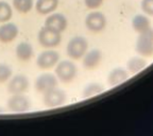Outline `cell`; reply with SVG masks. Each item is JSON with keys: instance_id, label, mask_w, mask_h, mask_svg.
Wrapping results in <instances>:
<instances>
[{"instance_id": "cell-1", "label": "cell", "mask_w": 153, "mask_h": 136, "mask_svg": "<svg viewBox=\"0 0 153 136\" xmlns=\"http://www.w3.org/2000/svg\"><path fill=\"white\" fill-rule=\"evenodd\" d=\"M78 68L71 61H61L55 66V76L63 83H69L76 77Z\"/></svg>"}, {"instance_id": "cell-2", "label": "cell", "mask_w": 153, "mask_h": 136, "mask_svg": "<svg viewBox=\"0 0 153 136\" xmlns=\"http://www.w3.org/2000/svg\"><path fill=\"white\" fill-rule=\"evenodd\" d=\"M88 43L82 36H74L68 42L66 47L67 55L72 60H80L87 52Z\"/></svg>"}, {"instance_id": "cell-3", "label": "cell", "mask_w": 153, "mask_h": 136, "mask_svg": "<svg viewBox=\"0 0 153 136\" xmlns=\"http://www.w3.org/2000/svg\"><path fill=\"white\" fill-rule=\"evenodd\" d=\"M37 41L39 43V45L43 46L46 49H52L60 45L62 42V36L61 33L50 30V29L42 28L37 34Z\"/></svg>"}, {"instance_id": "cell-4", "label": "cell", "mask_w": 153, "mask_h": 136, "mask_svg": "<svg viewBox=\"0 0 153 136\" xmlns=\"http://www.w3.org/2000/svg\"><path fill=\"white\" fill-rule=\"evenodd\" d=\"M135 49L137 53L143 56L153 55V29L150 28L149 30L139 34Z\"/></svg>"}, {"instance_id": "cell-5", "label": "cell", "mask_w": 153, "mask_h": 136, "mask_svg": "<svg viewBox=\"0 0 153 136\" xmlns=\"http://www.w3.org/2000/svg\"><path fill=\"white\" fill-rule=\"evenodd\" d=\"M59 62H60V54L53 49H47L39 53L36 57V65L38 68L43 70L51 69L56 66Z\"/></svg>"}, {"instance_id": "cell-6", "label": "cell", "mask_w": 153, "mask_h": 136, "mask_svg": "<svg viewBox=\"0 0 153 136\" xmlns=\"http://www.w3.org/2000/svg\"><path fill=\"white\" fill-rule=\"evenodd\" d=\"M7 108L12 113H25L31 108V101L24 94L12 95L7 101Z\"/></svg>"}, {"instance_id": "cell-7", "label": "cell", "mask_w": 153, "mask_h": 136, "mask_svg": "<svg viewBox=\"0 0 153 136\" xmlns=\"http://www.w3.org/2000/svg\"><path fill=\"white\" fill-rule=\"evenodd\" d=\"M30 81L26 74H17L12 76L7 83V91L11 95H17V94H25L29 89Z\"/></svg>"}, {"instance_id": "cell-8", "label": "cell", "mask_w": 153, "mask_h": 136, "mask_svg": "<svg viewBox=\"0 0 153 136\" xmlns=\"http://www.w3.org/2000/svg\"><path fill=\"white\" fill-rule=\"evenodd\" d=\"M57 78L55 74H49V72H45V74H42L36 78L35 83V89L37 93L39 94H45L47 91H51L52 88L57 87Z\"/></svg>"}, {"instance_id": "cell-9", "label": "cell", "mask_w": 153, "mask_h": 136, "mask_svg": "<svg viewBox=\"0 0 153 136\" xmlns=\"http://www.w3.org/2000/svg\"><path fill=\"white\" fill-rule=\"evenodd\" d=\"M67 100V95L61 88H52L51 91L44 94L43 102L47 108H57L62 106Z\"/></svg>"}, {"instance_id": "cell-10", "label": "cell", "mask_w": 153, "mask_h": 136, "mask_svg": "<svg viewBox=\"0 0 153 136\" xmlns=\"http://www.w3.org/2000/svg\"><path fill=\"white\" fill-rule=\"evenodd\" d=\"M85 26L91 32H100L106 26V17L101 12H91L86 16Z\"/></svg>"}, {"instance_id": "cell-11", "label": "cell", "mask_w": 153, "mask_h": 136, "mask_svg": "<svg viewBox=\"0 0 153 136\" xmlns=\"http://www.w3.org/2000/svg\"><path fill=\"white\" fill-rule=\"evenodd\" d=\"M67 25V18L61 13H51L45 20V27L50 30L57 32V33H62L66 30Z\"/></svg>"}, {"instance_id": "cell-12", "label": "cell", "mask_w": 153, "mask_h": 136, "mask_svg": "<svg viewBox=\"0 0 153 136\" xmlns=\"http://www.w3.org/2000/svg\"><path fill=\"white\" fill-rule=\"evenodd\" d=\"M19 29L14 22H3L0 26V43L9 44L18 36Z\"/></svg>"}, {"instance_id": "cell-13", "label": "cell", "mask_w": 153, "mask_h": 136, "mask_svg": "<svg viewBox=\"0 0 153 136\" xmlns=\"http://www.w3.org/2000/svg\"><path fill=\"white\" fill-rule=\"evenodd\" d=\"M102 60V52L99 49H91L83 56V66L86 69H95Z\"/></svg>"}, {"instance_id": "cell-14", "label": "cell", "mask_w": 153, "mask_h": 136, "mask_svg": "<svg viewBox=\"0 0 153 136\" xmlns=\"http://www.w3.org/2000/svg\"><path fill=\"white\" fill-rule=\"evenodd\" d=\"M16 57L22 62H28L33 57L34 49L33 46L28 42H20L15 49Z\"/></svg>"}, {"instance_id": "cell-15", "label": "cell", "mask_w": 153, "mask_h": 136, "mask_svg": "<svg viewBox=\"0 0 153 136\" xmlns=\"http://www.w3.org/2000/svg\"><path fill=\"white\" fill-rule=\"evenodd\" d=\"M129 79V72L121 67L114 68L108 76V84L110 86H117Z\"/></svg>"}, {"instance_id": "cell-16", "label": "cell", "mask_w": 153, "mask_h": 136, "mask_svg": "<svg viewBox=\"0 0 153 136\" xmlns=\"http://www.w3.org/2000/svg\"><path fill=\"white\" fill-rule=\"evenodd\" d=\"M59 0H37L35 3V10L38 14L49 15L56 10Z\"/></svg>"}, {"instance_id": "cell-17", "label": "cell", "mask_w": 153, "mask_h": 136, "mask_svg": "<svg viewBox=\"0 0 153 136\" xmlns=\"http://www.w3.org/2000/svg\"><path fill=\"white\" fill-rule=\"evenodd\" d=\"M132 27L134 31L140 34L150 29V20L145 15H136L132 20Z\"/></svg>"}, {"instance_id": "cell-18", "label": "cell", "mask_w": 153, "mask_h": 136, "mask_svg": "<svg viewBox=\"0 0 153 136\" xmlns=\"http://www.w3.org/2000/svg\"><path fill=\"white\" fill-rule=\"evenodd\" d=\"M147 66V61L140 56H133L127 62V68L131 74H136L145 69Z\"/></svg>"}, {"instance_id": "cell-19", "label": "cell", "mask_w": 153, "mask_h": 136, "mask_svg": "<svg viewBox=\"0 0 153 136\" xmlns=\"http://www.w3.org/2000/svg\"><path fill=\"white\" fill-rule=\"evenodd\" d=\"M103 91H104V86L102 84L98 83V82H91V83H88L83 88L82 96L84 98H91V97L97 96L99 94L103 93Z\"/></svg>"}, {"instance_id": "cell-20", "label": "cell", "mask_w": 153, "mask_h": 136, "mask_svg": "<svg viewBox=\"0 0 153 136\" xmlns=\"http://www.w3.org/2000/svg\"><path fill=\"white\" fill-rule=\"evenodd\" d=\"M33 0H13V7L20 14H27L33 9Z\"/></svg>"}, {"instance_id": "cell-21", "label": "cell", "mask_w": 153, "mask_h": 136, "mask_svg": "<svg viewBox=\"0 0 153 136\" xmlns=\"http://www.w3.org/2000/svg\"><path fill=\"white\" fill-rule=\"evenodd\" d=\"M13 16V9L7 1H0V22H7Z\"/></svg>"}, {"instance_id": "cell-22", "label": "cell", "mask_w": 153, "mask_h": 136, "mask_svg": "<svg viewBox=\"0 0 153 136\" xmlns=\"http://www.w3.org/2000/svg\"><path fill=\"white\" fill-rule=\"evenodd\" d=\"M13 76L12 68L5 63H0V83H5Z\"/></svg>"}, {"instance_id": "cell-23", "label": "cell", "mask_w": 153, "mask_h": 136, "mask_svg": "<svg viewBox=\"0 0 153 136\" xmlns=\"http://www.w3.org/2000/svg\"><path fill=\"white\" fill-rule=\"evenodd\" d=\"M141 9L146 14L153 16V0H143L141 1Z\"/></svg>"}, {"instance_id": "cell-24", "label": "cell", "mask_w": 153, "mask_h": 136, "mask_svg": "<svg viewBox=\"0 0 153 136\" xmlns=\"http://www.w3.org/2000/svg\"><path fill=\"white\" fill-rule=\"evenodd\" d=\"M104 0H84L85 5L88 9H97L103 3Z\"/></svg>"}]
</instances>
